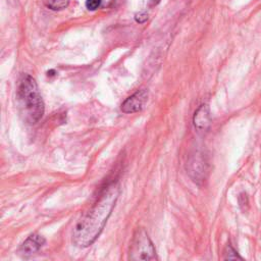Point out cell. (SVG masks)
I'll use <instances>...</instances> for the list:
<instances>
[{
  "instance_id": "obj_6",
  "label": "cell",
  "mask_w": 261,
  "mask_h": 261,
  "mask_svg": "<svg viewBox=\"0 0 261 261\" xmlns=\"http://www.w3.org/2000/svg\"><path fill=\"white\" fill-rule=\"evenodd\" d=\"M45 242L46 241L43 236L38 233H33L20 245L18 249V253L23 257L31 256L36 252H38L43 247Z\"/></svg>"
},
{
  "instance_id": "obj_2",
  "label": "cell",
  "mask_w": 261,
  "mask_h": 261,
  "mask_svg": "<svg viewBox=\"0 0 261 261\" xmlns=\"http://www.w3.org/2000/svg\"><path fill=\"white\" fill-rule=\"evenodd\" d=\"M16 105L21 119L28 124L37 123L44 114V101L35 79L22 75L16 90Z\"/></svg>"
},
{
  "instance_id": "obj_3",
  "label": "cell",
  "mask_w": 261,
  "mask_h": 261,
  "mask_svg": "<svg viewBox=\"0 0 261 261\" xmlns=\"http://www.w3.org/2000/svg\"><path fill=\"white\" fill-rule=\"evenodd\" d=\"M128 258L130 260H156V250L146 230L142 227L138 228L133 237Z\"/></svg>"
},
{
  "instance_id": "obj_1",
  "label": "cell",
  "mask_w": 261,
  "mask_h": 261,
  "mask_svg": "<svg viewBox=\"0 0 261 261\" xmlns=\"http://www.w3.org/2000/svg\"><path fill=\"white\" fill-rule=\"evenodd\" d=\"M120 194L117 181L109 184L97 201L81 217L72 230V243L80 248L91 246L102 232Z\"/></svg>"
},
{
  "instance_id": "obj_4",
  "label": "cell",
  "mask_w": 261,
  "mask_h": 261,
  "mask_svg": "<svg viewBox=\"0 0 261 261\" xmlns=\"http://www.w3.org/2000/svg\"><path fill=\"white\" fill-rule=\"evenodd\" d=\"M188 172L196 182L205 180L208 172V166L205 158L201 154L197 153L190 158L188 161Z\"/></svg>"
},
{
  "instance_id": "obj_9",
  "label": "cell",
  "mask_w": 261,
  "mask_h": 261,
  "mask_svg": "<svg viewBox=\"0 0 261 261\" xmlns=\"http://www.w3.org/2000/svg\"><path fill=\"white\" fill-rule=\"evenodd\" d=\"M223 254H224L223 259H225V260H227V259H228V260H236V259L243 260V258L239 255V253L234 250V248H233L230 244H227V245H226Z\"/></svg>"
},
{
  "instance_id": "obj_8",
  "label": "cell",
  "mask_w": 261,
  "mask_h": 261,
  "mask_svg": "<svg viewBox=\"0 0 261 261\" xmlns=\"http://www.w3.org/2000/svg\"><path fill=\"white\" fill-rule=\"evenodd\" d=\"M44 2L45 5L52 10H61L68 5L69 0H44Z\"/></svg>"
},
{
  "instance_id": "obj_11",
  "label": "cell",
  "mask_w": 261,
  "mask_h": 261,
  "mask_svg": "<svg viewBox=\"0 0 261 261\" xmlns=\"http://www.w3.org/2000/svg\"><path fill=\"white\" fill-rule=\"evenodd\" d=\"M152 1H153V3H154V4H156V3H158V2H159V0H152Z\"/></svg>"
},
{
  "instance_id": "obj_5",
  "label": "cell",
  "mask_w": 261,
  "mask_h": 261,
  "mask_svg": "<svg viewBox=\"0 0 261 261\" xmlns=\"http://www.w3.org/2000/svg\"><path fill=\"white\" fill-rule=\"evenodd\" d=\"M148 99V93L146 90H139L128 98H126L121 104V111L124 113H135L143 109Z\"/></svg>"
},
{
  "instance_id": "obj_7",
  "label": "cell",
  "mask_w": 261,
  "mask_h": 261,
  "mask_svg": "<svg viewBox=\"0 0 261 261\" xmlns=\"http://www.w3.org/2000/svg\"><path fill=\"white\" fill-rule=\"evenodd\" d=\"M193 123L199 130H206L211 124L210 110L207 104H202L196 111L193 117Z\"/></svg>"
},
{
  "instance_id": "obj_10",
  "label": "cell",
  "mask_w": 261,
  "mask_h": 261,
  "mask_svg": "<svg viewBox=\"0 0 261 261\" xmlns=\"http://www.w3.org/2000/svg\"><path fill=\"white\" fill-rule=\"evenodd\" d=\"M101 4V0H87L86 1V7L89 10H96Z\"/></svg>"
},
{
  "instance_id": "obj_12",
  "label": "cell",
  "mask_w": 261,
  "mask_h": 261,
  "mask_svg": "<svg viewBox=\"0 0 261 261\" xmlns=\"http://www.w3.org/2000/svg\"><path fill=\"white\" fill-rule=\"evenodd\" d=\"M7 1H9V2H11V3H14V2H16L17 0H7Z\"/></svg>"
}]
</instances>
